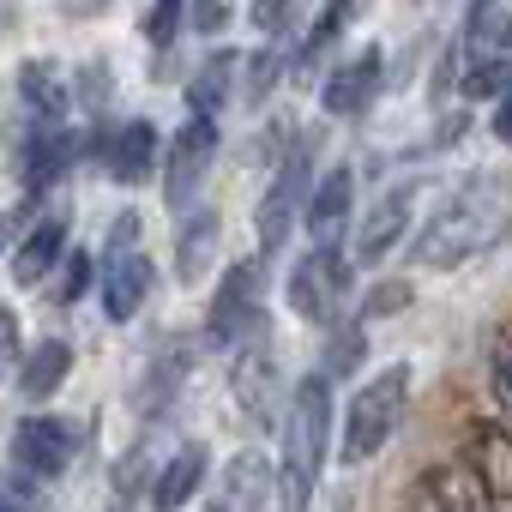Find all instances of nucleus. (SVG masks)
<instances>
[{"label": "nucleus", "instance_id": "1", "mask_svg": "<svg viewBox=\"0 0 512 512\" xmlns=\"http://www.w3.org/2000/svg\"><path fill=\"white\" fill-rule=\"evenodd\" d=\"M326 440H332V380L308 374V380H296L290 410H284V464H278V506L284 512H308V500L320 488Z\"/></svg>", "mask_w": 512, "mask_h": 512}, {"label": "nucleus", "instance_id": "2", "mask_svg": "<svg viewBox=\"0 0 512 512\" xmlns=\"http://www.w3.org/2000/svg\"><path fill=\"white\" fill-rule=\"evenodd\" d=\"M506 223H512V211H506L500 193H470V199L446 205V211L416 235L410 266H416V272H452V266L476 260V253H488L494 241H506Z\"/></svg>", "mask_w": 512, "mask_h": 512}, {"label": "nucleus", "instance_id": "3", "mask_svg": "<svg viewBox=\"0 0 512 512\" xmlns=\"http://www.w3.org/2000/svg\"><path fill=\"white\" fill-rule=\"evenodd\" d=\"M404 398H410V368H386V374H374L350 398V410H344V446H338L344 464H368L392 440V428L404 416Z\"/></svg>", "mask_w": 512, "mask_h": 512}, {"label": "nucleus", "instance_id": "4", "mask_svg": "<svg viewBox=\"0 0 512 512\" xmlns=\"http://www.w3.org/2000/svg\"><path fill=\"white\" fill-rule=\"evenodd\" d=\"M139 235V217H115V241H109V260L97 272V290H103V314L115 326H127L145 296H151V260H145V247H133Z\"/></svg>", "mask_w": 512, "mask_h": 512}, {"label": "nucleus", "instance_id": "5", "mask_svg": "<svg viewBox=\"0 0 512 512\" xmlns=\"http://www.w3.org/2000/svg\"><path fill=\"white\" fill-rule=\"evenodd\" d=\"M308 169H314V145H296L290 157H284V169H278V181L266 187V199H260V253L272 260V253H284V241H290V229L302 223V211H308Z\"/></svg>", "mask_w": 512, "mask_h": 512}, {"label": "nucleus", "instance_id": "6", "mask_svg": "<svg viewBox=\"0 0 512 512\" xmlns=\"http://www.w3.org/2000/svg\"><path fill=\"white\" fill-rule=\"evenodd\" d=\"M344 290H350V260H344L338 247H314L308 260L290 272V308H296L308 326H332Z\"/></svg>", "mask_w": 512, "mask_h": 512}, {"label": "nucleus", "instance_id": "7", "mask_svg": "<svg viewBox=\"0 0 512 512\" xmlns=\"http://www.w3.org/2000/svg\"><path fill=\"white\" fill-rule=\"evenodd\" d=\"M211 157H217V121H211V115H187V127L169 139V157H163V199H169L175 211L193 205V193H199Z\"/></svg>", "mask_w": 512, "mask_h": 512}, {"label": "nucleus", "instance_id": "8", "mask_svg": "<svg viewBox=\"0 0 512 512\" xmlns=\"http://www.w3.org/2000/svg\"><path fill=\"white\" fill-rule=\"evenodd\" d=\"M410 512H500L494 488L458 458V464H428L410 482Z\"/></svg>", "mask_w": 512, "mask_h": 512}, {"label": "nucleus", "instance_id": "9", "mask_svg": "<svg viewBox=\"0 0 512 512\" xmlns=\"http://www.w3.org/2000/svg\"><path fill=\"white\" fill-rule=\"evenodd\" d=\"M260 290H266V266L260 260H241L229 266V278L211 296V338H241L260 320Z\"/></svg>", "mask_w": 512, "mask_h": 512}, {"label": "nucleus", "instance_id": "10", "mask_svg": "<svg viewBox=\"0 0 512 512\" xmlns=\"http://www.w3.org/2000/svg\"><path fill=\"white\" fill-rule=\"evenodd\" d=\"M73 446H79V434L61 416H31L13 434V464H25V476H61L73 464Z\"/></svg>", "mask_w": 512, "mask_h": 512}, {"label": "nucleus", "instance_id": "11", "mask_svg": "<svg viewBox=\"0 0 512 512\" xmlns=\"http://www.w3.org/2000/svg\"><path fill=\"white\" fill-rule=\"evenodd\" d=\"M350 211H356V175L338 163V169L320 175V187L308 193V211H302L314 247H338V235L350 229Z\"/></svg>", "mask_w": 512, "mask_h": 512}, {"label": "nucleus", "instance_id": "12", "mask_svg": "<svg viewBox=\"0 0 512 512\" xmlns=\"http://www.w3.org/2000/svg\"><path fill=\"white\" fill-rule=\"evenodd\" d=\"M61 260H67V217L49 211V217L31 223V235H25L19 253H13V284H19V290H37Z\"/></svg>", "mask_w": 512, "mask_h": 512}, {"label": "nucleus", "instance_id": "13", "mask_svg": "<svg viewBox=\"0 0 512 512\" xmlns=\"http://www.w3.org/2000/svg\"><path fill=\"white\" fill-rule=\"evenodd\" d=\"M380 73H386V55H380V49H362L356 61H344V67L326 79V91H320L326 115H362V109L374 103V91H380Z\"/></svg>", "mask_w": 512, "mask_h": 512}, {"label": "nucleus", "instance_id": "14", "mask_svg": "<svg viewBox=\"0 0 512 512\" xmlns=\"http://www.w3.org/2000/svg\"><path fill=\"white\" fill-rule=\"evenodd\" d=\"M235 398H241V410L260 422V428H272V422L284 416V410H278V368H272L266 344H253V350L235 356Z\"/></svg>", "mask_w": 512, "mask_h": 512}, {"label": "nucleus", "instance_id": "15", "mask_svg": "<svg viewBox=\"0 0 512 512\" xmlns=\"http://www.w3.org/2000/svg\"><path fill=\"white\" fill-rule=\"evenodd\" d=\"M464 464L494 488V500H512V434L494 422H470L464 428Z\"/></svg>", "mask_w": 512, "mask_h": 512}, {"label": "nucleus", "instance_id": "16", "mask_svg": "<svg viewBox=\"0 0 512 512\" xmlns=\"http://www.w3.org/2000/svg\"><path fill=\"white\" fill-rule=\"evenodd\" d=\"M410 205H416V187H398V193H386V199L368 211V223H362V235H356V260H362V266H380L386 253L404 241Z\"/></svg>", "mask_w": 512, "mask_h": 512}, {"label": "nucleus", "instance_id": "17", "mask_svg": "<svg viewBox=\"0 0 512 512\" xmlns=\"http://www.w3.org/2000/svg\"><path fill=\"white\" fill-rule=\"evenodd\" d=\"M103 163H109V175H115L121 187L145 181L151 163H157V127H151V121H121V127L103 139Z\"/></svg>", "mask_w": 512, "mask_h": 512}, {"label": "nucleus", "instance_id": "18", "mask_svg": "<svg viewBox=\"0 0 512 512\" xmlns=\"http://www.w3.org/2000/svg\"><path fill=\"white\" fill-rule=\"evenodd\" d=\"M67 374H73V344H67V338H43V344L19 362V392H25L31 404H43V398H55V392L67 386Z\"/></svg>", "mask_w": 512, "mask_h": 512}, {"label": "nucleus", "instance_id": "19", "mask_svg": "<svg viewBox=\"0 0 512 512\" xmlns=\"http://www.w3.org/2000/svg\"><path fill=\"white\" fill-rule=\"evenodd\" d=\"M199 482H205V446L193 440V446H181V452L163 464V476H157V488H151V506H157V512H181Z\"/></svg>", "mask_w": 512, "mask_h": 512}, {"label": "nucleus", "instance_id": "20", "mask_svg": "<svg viewBox=\"0 0 512 512\" xmlns=\"http://www.w3.org/2000/svg\"><path fill=\"white\" fill-rule=\"evenodd\" d=\"M266 494H272V470L260 452H241L223 476V512H266Z\"/></svg>", "mask_w": 512, "mask_h": 512}, {"label": "nucleus", "instance_id": "21", "mask_svg": "<svg viewBox=\"0 0 512 512\" xmlns=\"http://www.w3.org/2000/svg\"><path fill=\"white\" fill-rule=\"evenodd\" d=\"M211 253H217V217H211V211H193V217L181 223V235H175V272H181V284L205 278Z\"/></svg>", "mask_w": 512, "mask_h": 512}, {"label": "nucleus", "instance_id": "22", "mask_svg": "<svg viewBox=\"0 0 512 512\" xmlns=\"http://www.w3.org/2000/svg\"><path fill=\"white\" fill-rule=\"evenodd\" d=\"M235 73H241V55L217 49V55L193 73V85H187V115H217V109H223V97L235 91V85H229Z\"/></svg>", "mask_w": 512, "mask_h": 512}, {"label": "nucleus", "instance_id": "23", "mask_svg": "<svg viewBox=\"0 0 512 512\" xmlns=\"http://www.w3.org/2000/svg\"><path fill=\"white\" fill-rule=\"evenodd\" d=\"M284 67H290V49H284V43H272V49H260V55H253V61L241 67V73H247V85H241V97H247V103H266Z\"/></svg>", "mask_w": 512, "mask_h": 512}, {"label": "nucleus", "instance_id": "24", "mask_svg": "<svg viewBox=\"0 0 512 512\" xmlns=\"http://www.w3.org/2000/svg\"><path fill=\"white\" fill-rule=\"evenodd\" d=\"M19 85H25V97H31V109H37V115L61 121V79H55V67H43V61H25Z\"/></svg>", "mask_w": 512, "mask_h": 512}, {"label": "nucleus", "instance_id": "25", "mask_svg": "<svg viewBox=\"0 0 512 512\" xmlns=\"http://www.w3.org/2000/svg\"><path fill=\"white\" fill-rule=\"evenodd\" d=\"M344 19H350V0H326V7H320V19H314V31L302 37V49H296V55H302V61H308V55H320V49H326V43L344 31Z\"/></svg>", "mask_w": 512, "mask_h": 512}, {"label": "nucleus", "instance_id": "26", "mask_svg": "<svg viewBox=\"0 0 512 512\" xmlns=\"http://www.w3.org/2000/svg\"><path fill=\"white\" fill-rule=\"evenodd\" d=\"M91 278H97V260H91L85 247H73L67 260H61V290H55V296H61V302H79V296L91 290Z\"/></svg>", "mask_w": 512, "mask_h": 512}, {"label": "nucleus", "instance_id": "27", "mask_svg": "<svg viewBox=\"0 0 512 512\" xmlns=\"http://www.w3.org/2000/svg\"><path fill=\"white\" fill-rule=\"evenodd\" d=\"M470 97H512V67L506 61H476L470 79H464Z\"/></svg>", "mask_w": 512, "mask_h": 512}, {"label": "nucleus", "instance_id": "28", "mask_svg": "<svg viewBox=\"0 0 512 512\" xmlns=\"http://www.w3.org/2000/svg\"><path fill=\"white\" fill-rule=\"evenodd\" d=\"M488 392H494V404L512 416V338H494V356H488Z\"/></svg>", "mask_w": 512, "mask_h": 512}, {"label": "nucleus", "instance_id": "29", "mask_svg": "<svg viewBox=\"0 0 512 512\" xmlns=\"http://www.w3.org/2000/svg\"><path fill=\"white\" fill-rule=\"evenodd\" d=\"M181 13H187V0H157L151 19H145V37H151L157 49H169V43H175V31H181Z\"/></svg>", "mask_w": 512, "mask_h": 512}, {"label": "nucleus", "instance_id": "30", "mask_svg": "<svg viewBox=\"0 0 512 512\" xmlns=\"http://www.w3.org/2000/svg\"><path fill=\"white\" fill-rule=\"evenodd\" d=\"M398 308H410V284H374L368 302H362V320H386Z\"/></svg>", "mask_w": 512, "mask_h": 512}, {"label": "nucleus", "instance_id": "31", "mask_svg": "<svg viewBox=\"0 0 512 512\" xmlns=\"http://www.w3.org/2000/svg\"><path fill=\"white\" fill-rule=\"evenodd\" d=\"M181 362H187V350H181V344H175V350H163V362H157V374H151V386H145V404H163V398L175 392Z\"/></svg>", "mask_w": 512, "mask_h": 512}, {"label": "nucleus", "instance_id": "32", "mask_svg": "<svg viewBox=\"0 0 512 512\" xmlns=\"http://www.w3.org/2000/svg\"><path fill=\"white\" fill-rule=\"evenodd\" d=\"M356 362H362V332L350 326V332L326 350V380H332V374H338V380H344V374H356Z\"/></svg>", "mask_w": 512, "mask_h": 512}, {"label": "nucleus", "instance_id": "33", "mask_svg": "<svg viewBox=\"0 0 512 512\" xmlns=\"http://www.w3.org/2000/svg\"><path fill=\"white\" fill-rule=\"evenodd\" d=\"M229 19H235V0H193V31L199 37H217Z\"/></svg>", "mask_w": 512, "mask_h": 512}, {"label": "nucleus", "instance_id": "34", "mask_svg": "<svg viewBox=\"0 0 512 512\" xmlns=\"http://www.w3.org/2000/svg\"><path fill=\"white\" fill-rule=\"evenodd\" d=\"M25 362V344H19V314L0 308V374H13Z\"/></svg>", "mask_w": 512, "mask_h": 512}, {"label": "nucleus", "instance_id": "35", "mask_svg": "<svg viewBox=\"0 0 512 512\" xmlns=\"http://www.w3.org/2000/svg\"><path fill=\"white\" fill-rule=\"evenodd\" d=\"M284 13H290V0H253V7H247V19L260 25V31H278Z\"/></svg>", "mask_w": 512, "mask_h": 512}, {"label": "nucleus", "instance_id": "36", "mask_svg": "<svg viewBox=\"0 0 512 512\" xmlns=\"http://www.w3.org/2000/svg\"><path fill=\"white\" fill-rule=\"evenodd\" d=\"M0 512H37V494L19 482H0Z\"/></svg>", "mask_w": 512, "mask_h": 512}, {"label": "nucleus", "instance_id": "37", "mask_svg": "<svg viewBox=\"0 0 512 512\" xmlns=\"http://www.w3.org/2000/svg\"><path fill=\"white\" fill-rule=\"evenodd\" d=\"M494 139L512 145V97H500V109H494Z\"/></svg>", "mask_w": 512, "mask_h": 512}, {"label": "nucleus", "instance_id": "38", "mask_svg": "<svg viewBox=\"0 0 512 512\" xmlns=\"http://www.w3.org/2000/svg\"><path fill=\"white\" fill-rule=\"evenodd\" d=\"M500 43H506V49H512V25H506V31H500Z\"/></svg>", "mask_w": 512, "mask_h": 512}, {"label": "nucleus", "instance_id": "39", "mask_svg": "<svg viewBox=\"0 0 512 512\" xmlns=\"http://www.w3.org/2000/svg\"><path fill=\"white\" fill-rule=\"evenodd\" d=\"M0 235H7V217H0Z\"/></svg>", "mask_w": 512, "mask_h": 512}]
</instances>
